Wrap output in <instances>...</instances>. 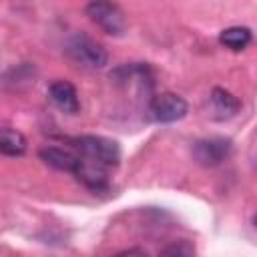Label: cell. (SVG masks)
Instances as JSON below:
<instances>
[{
	"label": "cell",
	"mask_w": 257,
	"mask_h": 257,
	"mask_svg": "<svg viewBox=\"0 0 257 257\" xmlns=\"http://www.w3.org/2000/svg\"><path fill=\"white\" fill-rule=\"evenodd\" d=\"M64 52L76 66H82L88 70L104 68L108 62L106 50L86 34H72L64 44Z\"/></svg>",
	"instance_id": "6da1fadb"
},
{
	"label": "cell",
	"mask_w": 257,
	"mask_h": 257,
	"mask_svg": "<svg viewBox=\"0 0 257 257\" xmlns=\"http://www.w3.org/2000/svg\"><path fill=\"white\" fill-rule=\"evenodd\" d=\"M108 167L98 163V161H92V159H86V157H80L78 155V163H76V169H74V177L92 193H100L108 187Z\"/></svg>",
	"instance_id": "8992f818"
},
{
	"label": "cell",
	"mask_w": 257,
	"mask_h": 257,
	"mask_svg": "<svg viewBox=\"0 0 257 257\" xmlns=\"http://www.w3.org/2000/svg\"><path fill=\"white\" fill-rule=\"evenodd\" d=\"M72 147L76 149V155L98 161L106 165L108 169L116 167L120 161V149L116 141L106 139V137H96V135H82L72 139Z\"/></svg>",
	"instance_id": "7a4b0ae2"
},
{
	"label": "cell",
	"mask_w": 257,
	"mask_h": 257,
	"mask_svg": "<svg viewBox=\"0 0 257 257\" xmlns=\"http://www.w3.org/2000/svg\"><path fill=\"white\" fill-rule=\"evenodd\" d=\"M189 110V104L183 96L175 92H161L149 100V116L155 122H175L181 120Z\"/></svg>",
	"instance_id": "277c9868"
},
{
	"label": "cell",
	"mask_w": 257,
	"mask_h": 257,
	"mask_svg": "<svg viewBox=\"0 0 257 257\" xmlns=\"http://www.w3.org/2000/svg\"><path fill=\"white\" fill-rule=\"evenodd\" d=\"M209 102H211V116L215 120H227V118L235 116L241 108L239 98L235 94H231L229 90L221 88V86H215L211 90Z\"/></svg>",
	"instance_id": "ba28073f"
},
{
	"label": "cell",
	"mask_w": 257,
	"mask_h": 257,
	"mask_svg": "<svg viewBox=\"0 0 257 257\" xmlns=\"http://www.w3.org/2000/svg\"><path fill=\"white\" fill-rule=\"evenodd\" d=\"M26 137L20 131L14 128H2L0 131V155L4 157H22L26 153Z\"/></svg>",
	"instance_id": "8fae6325"
},
{
	"label": "cell",
	"mask_w": 257,
	"mask_h": 257,
	"mask_svg": "<svg viewBox=\"0 0 257 257\" xmlns=\"http://www.w3.org/2000/svg\"><path fill=\"white\" fill-rule=\"evenodd\" d=\"M253 40V34L247 26H231V28H225L221 34H219V42L233 50V52H241L245 50Z\"/></svg>",
	"instance_id": "30bf717a"
},
{
	"label": "cell",
	"mask_w": 257,
	"mask_h": 257,
	"mask_svg": "<svg viewBox=\"0 0 257 257\" xmlns=\"http://www.w3.org/2000/svg\"><path fill=\"white\" fill-rule=\"evenodd\" d=\"M86 16L106 34L120 36L126 30L124 12L110 0H92L86 6Z\"/></svg>",
	"instance_id": "3957f363"
},
{
	"label": "cell",
	"mask_w": 257,
	"mask_h": 257,
	"mask_svg": "<svg viewBox=\"0 0 257 257\" xmlns=\"http://www.w3.org/2000/svg\"><path fill=\"white\" fill-rule=\"evenodd\" d=\"M48 98L52 100V104L56 108H60L66 114H76L80 110L78 92H76L74 84H70L68 80H54L48 86Z\"/></svg>",
	"instance_id": "52a82bcc"
},
{
	"label": "cell",
	"mask_w": 257,
	"mask_h": 257,
	"mask_svg": "<svg viewBox=\"0 0 257 257\" xmlns=\"http://www.w3.org/2000/svg\"><path fill=\"white\" fill-rule=\"evenodd\" d=\"M231 153H233V145L225 137H209L193 145V157L203 167H217L223 161H227Z\"/></svg>",
	"instance_id": "5b68a950"
},
{
	"label": "cell",
	"mask_w": 257,
	"mask_h": 257,
	"mask_svg": "<svg viewBox=\"0 0 257 257\" xmlns=\"http://www.w3.org/2000/svg\"><path fill=\"white\" fill-rule=\"evenodd\" d=\"M163 255H193L195 249L187 243V241H181V243H175V245H169L167 249L161 251Z\"/></svg>",
	"instance_id": "7c38bea8"
},
{
	"label": "cell",
	"mask_w": 257,
	"mask_h": 257,
	"mask_svg": "<svg viewBox=\"0 0 257 257\" xmlns=\"http://www.w3.org/2000/svg\"><path fill=\"white\" fill-rule=\"evenodd\" d=\"M38 155L48 167H52L56 171H62V173H70V175L74 173L76 163H78L76 153H72L68 149H60V147H42Z\"/></svg>",
	"instance_id": "9c48e42d"
}]
</instances>
